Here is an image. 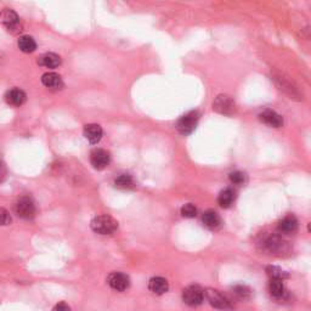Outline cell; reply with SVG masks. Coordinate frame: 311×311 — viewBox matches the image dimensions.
Wrapping results in <instances>:
<instances>
[{"mask_svg": "<svg viewBox=\"0 0 311 311\" xmlns=\"http://www.w3.org/2000/svg\"><path fill=\"white\" fill-rule=\"evenodd\" d=\"M91 229L100 235H112L118 229V223L109 215H97L91 220Z\"/></svg>", "mask_w": 311, "mask_h": 311, "instance_id": "6da1fadb", "label": "cell"}, {"mask_svg": "<svg viewBox=\"0 0 311 311\" xmlns=\"http://www.w3.org/2000/svg\"><path fill=\"white\" fill-rule=\"evenodd\" d=\"M213 108L218 112V113L225 115H232L236 112V103L232 100V97L226 94L218 95L217 99L213 102Z\"/></svg>", "mask_w": 311, "mask_h": 311, "instance_id": "277c9868", "label": "cell"}, {"mask_svg": "<svg viewBox=\"0 0 311 311\" xmlns=\"http://www.w3.org/2000/svg\"><path fill=\"white\" fill-rule=\"evenodd\" d=\"M269 292L274 298H281L284 294V284L282 280H277V278H271L270 283H269Z\"/></svg>", "mask_w": 311, "mask_h": 311, "instance_id": "ffe728a7", "label": "cell"}, {"mask_svg": "<svg viewBox=\"0 0 311 311\" xmlns=\"http://www.w3.org/2000/svg\"><path fill=\"white\" fill-rule=\"evenodd\" d=\"M297 229L298 220L295 219V217H293V215H288V217L283 218L282 220L278 223V231L282 233H287V235L295 232Z\"/></svg>", "mask_w": 311, "mask_h": 311, "instance_id": "2e32d148", "label": "cell"}, {"mask_svg": "<svg viewBox=\"0 0 311 311\" xmlns=\"http://www.w3.org/2000/svg\"><path fill=\"white\" fill-rule=\"evenodd\" d=\"M38 65L46 68H56L61 65V57L54 52H46L38 58Z\"/></svg>", "mask_w": 311, "mask_h": 311, "instance_id": "e0dca14e", "label": "cell"}, {"mask_svg": "<svg viewBox=\"0 0 311 311\" xmlns=\"http://www.w3.org/2000/svg\"><path fill=\"white\" fill-rule=\"evenodd\" d=\"M229 179L233 185H243V183L245 182V174L239 170L232 171V173H230Z\"/></svg>", "mask_w": 311, "mask_h": 311, "instance_id": "603a6c76", "label": "cell"}, {"mask_svg": "<svg viewBox=\"0 0 311 311\" xmlns=\"http://www.w3.org/2000/svg\"><path fill=\"white\" fill-rule=\"evenodd\" d=\"M235 293L237 295H239L241 298H245L248 294H250V289H248L247 287L239 286V287H236V288H235Z\"/></svg>", "mask_w": 311, "mask_h": 311, "instance_id": "484cf974", "label": "cell"}, {"mask_svg": "<svg viewBox=\"0 0 311 311\" xmlns=\"http://www.w3.org/2000/svg\"><path fill=\"white\" fill-rule=\"evenodd\" d=\"M90 163L96 170H102L109 164V153L102 149H95L90 153Z\"/></svg>", "mask_w": 311, "mask_h": 311, "instance_id": "9c48e42d", "label": "cell"}, {"mask_svg": "<svg viewBox=\"0 0 311 311\" xmlns=\"http://www.w3.org/2000/svg\"><path fill=\"white\" fill-rule=\"evenodd\" d=\"M266 271H268V275L271 278H277V280H282L284 277H287V274L284 272L282 269L277 268V266H269L268 269H266Z\"/></svg>", "mask_w": 311, "mask_h": 311, "instance_id": "7402d4cb", "label": "cell"}, {"mask_svg": "<svg viewBox=\"0 0 311 311\" xmlns=\"http://www.w3.org/2000/svg\"><path fill=\"white\" fill-rule=\"evenodd\" d=\"M0 23L4 25L9 32L13 34H17L22 31V26L20 23V19L17 14L11 9H4L0 13Z\"/></svg>", "mask_w": 311, "mask_h": 311, "instance_id": "3957f363", "label": "cell"}, {"mask_svg": "<svg viewBox=\"0 0 311 311\" xmlns=\"http://www.w3.org/2000/svg\"><path fill=\"white\" fill-rule=\"evenodd\" d=\"M204 297L208 299V301L210 305L217 309L221 310H230L231 309V303L229 301V299H226L224 297L221 293H219L218 291H214V289H208L206 293H204Z\"/></svg>", "mask_w": 311, "mask_h": 311, "instance_id": "ba28073f", "label": "cell"}, {"mask_svg": "<svg viewBox=\"0 0 311 311\" xmlns=\"http://www.w3.org/2000/svg\"><path fill=\"white\" fill-rule=\"evenodd\" d=\"M11 224V215L7 209L0 208V226Z\"/></svg>", "mask_w": 311, "mask_h": 311, "instance_id": "d4e9b609", "label": "cell"}, {"mask_svg": "<svg viewBox=\"0 0 311 311\" xmlns=\"http://www.w3.org/2000/svg\"><path fill=\"white\" fill-rule=\"evenodd\" d=\"M182 300L189 306H200L204 300V291L200 286H189L183 289Z\"/></svg>", "mask_w": 311, "mask_h": 311, "instance_id": "8992f818", "label": "cell"}, {"mask_svg": "<svg viewBox=\"0 0 311 311\" xmlns=\"http://www.w3.org/2000/svg\"><path fill=\"white\" fill-rule=\"evenodd\" d=\"M236 200V192L232 189L227 188L223 190L218 196L219 206L223 208H230Z\"/></svg>", "mask_w": 311, "mask_h": 311, "instance_id": "ac0fdd59", "label": "cell"}, {"mask_svg": "<svg viewBox=\"0 0 311 311\" xmlns=\"http://www.w3.org/2000/svg\"><path fill=\"white\" fill-rule=\"evenodd\" d=\"M198 119H200V114H198V112L191 111L180 118L179 122H177L176 128L177 130H179L180 134L189 135V134H191L195 129H196Z\"/></svg>", "mask_w": 311, "mask_h": 311, "instance_id": "5b68a950", "label": "cell"}, {"mask_svg": "<svg viewBox=\"0 0 311 311\" xmlns=\"http://www.w3.org/2000/svg\"><path fill=\"white\" fill-rule=\"evenodd\" d=\"M107 282L114 291L124 292L129 288L130 278L128 275L123 274V272H112L107 278Z\"/></svg>", "mask_w": 311, "mask_h": 311, "instance_id": "52a82bcc", "label": "cell"}, {"mask_svg": "<svg viewBox=\"0 0 311 311\" xmlns=\"http://www.w3.org/2000/svg\"><path fill=\"white\" fill-rule=\"evenodd\" d=\"M181 214L183 218H195L197 215V208L192 203H188L181 208Z\"/></svg>", "mask_w": 311, "mask_h": 311, "instance_id": "cb8c5ba5", "label": "cell"}, {"mask_svg": "<svg viewBox=\"0 0 311 311\" xmlns=\"http://www.w3.org/2000/svg\"><path fill=\"white\" fill-rule=\"evenodd\" d=\"M41 83H43L46 88L52 89V90H58V89H61L62 87H64L62 78L54 72L45 73V75H43V77H41Z\"/></svg>", "mask_w": 311, "mask_h": 311, "instance_id": "9a60e30c", "label": "cell"}, {"mask_svg": "<svg viewBox=\"0 0 311 311\" xmlns=\"http://www.w3.org/2000/svg\"><path fill=\"white\" fill-rule=\"evenodd\" d=\"M26 99H27V96H26L25 91H22L21 89H11V90H9L7 95H5V101H7L9 105L16 106V107L23 105V103L26 102Z\"/></svg>", "mask_w": 311, "mask_h": 311, "instance_id": "7c38bea8", "label": "cell"}, {"mask_svg": "<svg viewBox=\"0 0 311 311\" xmlns=\"http://www.w3.org/2000/svg\"><path fill=\"white\" fill-rule=\"evenodd\" d=\"M15 212L20 218L25 219V220H31L35 217L37 213V208L32 198L27 196L19 198L16 204H15Z\"/></svg>", "mask_w": 311, "mask_h": 311, "instance_id": "7a4b0ae2", "label": "cell"}, {"mask_svg": "<svg viewBox=\"0 0 311 311\" xmlns=\"http://www.w3.org/2000/svg\"><path fill=\"white\" fill-rule=\"evenodd\" d=\"M114 185L117 189L120 190H129L135 186L134 179L129 175V174H122L114 180Z\"/></svg>", "mask_w": 311, "mask_h": 311, "instance_id": "44dd1931", "label": "cell"}, {"mask_svg": "<svg viewBox=\"0 0 311 311\" xmlns=\"http://www.w3.org/2000/svg\"><path fill=\"white\" fill-rule=\"evenodd\" d=\"M149 289L153 294L162 295L168 292L169 289V283L165 278L163 277H152L149 282Z\"/></svg>", "mask_w": 311, "mask_h": 311, "instance_id": "4fadbf2b", "label": "cell"}, {"mask_svg": "<svg viewBox=\"0 0 311 311\" xmlns=\"http://www.w3.org/2000/svg\"><path fill=\"white\" fill-rule=\"evenodd\" d=\"M17 45H19L21 51L26 52V54L33 52L34 50L37 49V43H35V40L32 37H29V35H23V37H21Z\"/></svg>", "mask_w": 311, "mask_h": 311, "instance_id": "d6986e66", "label": "cell"}, {"mask_svg": "<svg viewBox=\"0 0 311 311\" xmlns=\"http://www.w3.org/2000/svg\"><path fill=\"white\" fill-rule=\"evenodd\" d=\"M52 311H71V307L67 303H65V301H61V303L55 305Z\"/></svg>", "mask_w": 311, "mask_h": 311, "instance_id": "4316f807", "label": "cell"}, {"mask_svg": "<svg viewBox=\"0 0 311 311\" xmlns=\"http://www.w3.org/2000/svg\"><path fill=\"white\" fill-rule=\"evenodd\" d=\"M84 136L90 144H97L102 138V129L99 124H88L84 128Z\"/></svg>", "mask_w": 311, "mask_h": 311, "instance_id": "5bb4252c", "label": "cell"}, {"mask_svg": "<svg viewBox=\"0 0 311 311\" xmlns=\"http://www.w3.org/2000/svg\"><path fill=\"white\" fill-rule=\"evenodd\" d=\"M5 174H7V169H5L4 163L0 161V181H3V179L5 177Z\"/></svg>", "mask_w": 311, "mask_h": 311, "instance_id": "83f0119b", "label": "cell"}, {"mask_svg": "<svg viewBox=\"0 0 311 311\" xmlns=\"http://www.w3.org/2000/svg\"><path fill=\"white\" fill-rule=\"evenodd\" d=\"M259 119L266 126L272 127V128H281L283 126V118L277 112L272 109H265L264 112L259 114Z\"/></svg>", "mask_w": 311, "mask_h": 311, "instance_id": "30bf717a", "label": "cell"}, {"mask_svg": "<svg viewBox=\"0 0 311 311\" xmlns=\"http://www.w3.org/2000/svg\"><path fill=\"white\" fill-rule=\"evenodd\" d=\"M203 225L209 230H219L223 225V220H221L220 215L214 210H207L203 213L202 217Z\"/></svg>", "mask_w": 311, "mask_h": 311, "instance_id": "8fae6325", "label": "cell"}]
</instances>
